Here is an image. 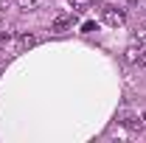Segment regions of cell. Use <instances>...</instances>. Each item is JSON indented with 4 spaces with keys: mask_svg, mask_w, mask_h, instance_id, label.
Returning <instances> with one entry per match:
<instances>
[{
    "mask_svg": "<svg viewBox=\"0 0 146 143\" xmlns=\"http://www.w3.org/2000/svg\"><path fill=\"white\" fill-rule=\"evenodd\" d=\"M138 39L146 45V25H141V28H138Z\"/></svg>",
    "mask_w": 146,
    "mask_h": 143,
    "instance_id": "7",
    "label": "cell"
},
{
    "mask_svg": "<svg viewBox=\"0 0 146 143\" xmlns=\"http://www.w3.org/2000/svg\"><path fill=\"white\" fill-rule=\"evenodd\" d=\"M76 17H73V11H62V14H56L54 23H51V28H54L56 34H65V31H70Z\"/></svg>",
    "mask_w": 146,
    "mask_h": 143,
    "instance_id": "2",
    "label": "cell"
},
{
    "mask_svg": "<svg viewBox=\"0 0 146 143\" xmlns=\"http://www.w3.org/2000/svg\"><path fill=\"white\" fill-rule=\"evenodd\" d=\"M104 23L112 25V28H121V25L127 23V11L118 9V6H107V9H104Z\"/></svg>",
    "mask_w": 146,
    "mask_h": 143,
    "instance_id": "1",
    "label": "cell"
},
{
    "mask_svg": "<svg viewBox=\"0 0 146 143\" xmlns=\"http://www.w3.org/2000/svg\"><path fill=\"white\" fill-rule=\"evenodd\" d=\"M6 6H9V0H0V11H3V9H6Z\"/></svg>",
    "mask_w": 146,
    "mask_h": 143,
    "instance_id": "8",
    "label": "cell"
},
{
    "mask_svg": "<svg viewBox=\"0 0 146 143\" xmlns=\"http://www.w3.org/2000/svg\"><path fill=\"white\" fill-rule=\"evenodd\" d=\"M143 121H146V112H143Z\"/></svg>",
    "mask_w": 146,
    "mask_h": 143,
    "instance_id": "11",
    "label": "cell"
},
{
    "mask_svg": "<svg viewBox=\"0 0 146 143\" xmlns=\"http://www.w3.org/2000/svg\"><path fill=\"white\" fill-rule=\"evenodd\" d=\"M17 6L23 9V11H34L36 6H39V0H17Z\"/></svg>",
    "mask_w": 146,
    "mask_h": 143,
    "instance_id": "6",
    "label": "cell"
},
{
    "mask_svg": "<svg viewBox=\"0 0 146 143\" xmlns=\"http://www.w3.org/2000/svg\"><path fill=\"white\" fill-rule=\"evenodd\" d=\"M17 45H20V51H28V48H34L36 45V36H31V34H23L17 39Z\"/></svg>",
    "mask_w": 146,
    "mask_h": 143,
    "instance_id": "4",
    "label": "cell"
},
{
    "mask_svg": "<svg viewBox=\"0 0 146 143\" xmlns=\"http://www.w3.org/2000/svg\"><path fill=\"white\" fill-rule=\"evenodd\" d=\"M141 11H146V0H141Z\"/></svg>",
    "mask_w": 146,
    "mask_h": 143,
    "instance_id": "10",
    "label": "cell"
},
{
    "mask_svg": "<svg viewBox=\"0 0 146 143\" xmlns=\"http://www.w3.org/2000/svg\"><path fill=\"white\" fill-rule=\"evenodd\" d=\"M141 56H143V48L141 45H129L127 51H124V59H127L129 65H141Z\"/></svg>",
    "mask_w": 146,
    "mask_h": 143,
    "instance_id": "3",
    "label": "cell"
},
{
    "mask_svg": "<svg viewBox=\"0 0 146 143\" xmlns=\"http://www.w3.org/2000/svg\"><path fill=\"white\" fill-rule=\"evenodd\" d=\"M141 65H143V68H146V51H143V56H141Z\"/></svg>",
    "mask_w": 146,
    "mask_h": 143,
    "instance_id": "9",
    "label": "cell"
},
{
    "mask_svg": "<svg viewBox=\"0 0 146 143\" xmlns=\"http://www.w3.org/2000/svg\"><path fill=\"white\" fill-rule=\"evenodd\" d=\"M68 3H70L73 11H87V6H90L93 0H68Z\"/></svg>",
    "mask_w": 146,
    "mask_h": 143,
    "instance_id": "5",
    "label": "cell"
}]
</instances>
